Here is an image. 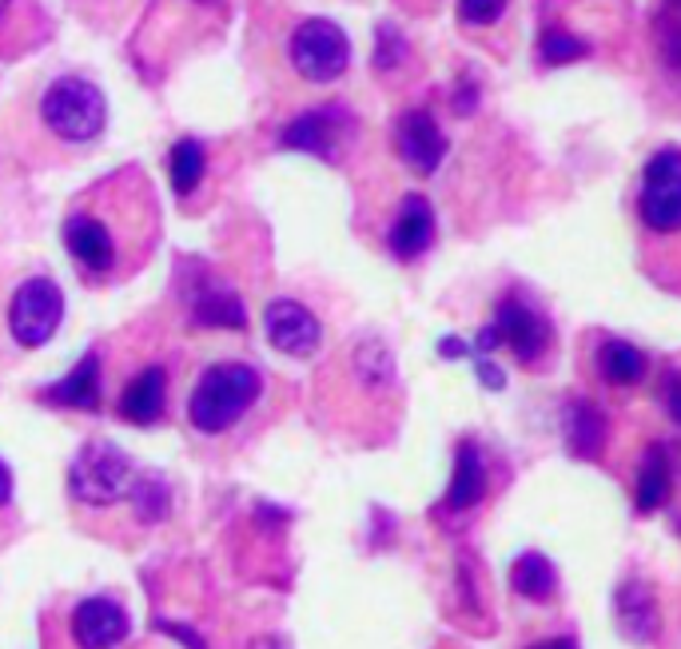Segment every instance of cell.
I'll list each match as a JSON object with an SVG mask.
<instances>
[{
    "label": "cell",
    "instance_id": "7c38bea8",
    "mask_svg": "<svg viewBox=\"0 0 681 649\" xmlns=\"http://www.w3.org/2000/svg\"><path fill=\"white\" fill-rule=\"evenodd\" d=\"M339 128H343V117L336 108H319V112H303L279 132V148L291 151H307V156H324V160H336L339 151Z\"/></svg>",
    "mask_w": 681,
    "mask_h": 649
},
{
    "label": "cell",
    "instance_id": "7402d4cb",
    "mask_svg": "<svg viewBox=\"0 0 681 649\" xmlns=\"http://www.w3.org/2000/svg\"><path fill=\"white\" fill-rule=\"evenodd\" d=\"M204 172H208V148L199 139H180L172 148V160H168V175H172L175 196H187L204 184Z\"/></svg>",
    "mask_w": 681,
    "mask_h": 649
},
{
    "label": "cell",
    "instance_id": "ac0fdd59",
    "mask_svg": "<svg viewBox=\"0 0 681 649\" xmlns=\"http://www.w3.org/2000/svg\"><path fill=\"white\" fill-rule=\"evenodd\" d=\"M192 323L199 327H228V331H243L247 327V311L235 291L228 287H204L192 303Z\"/></svg>",
    "mask_w": 681,
    "mask_h": 649
},
{
    "label": "cell",
    "instance_id": "52a82bcc",
    "mask_svg": "<svg viewBox=\"0 0 681 649\" xmlns=\"http://www.w3.org/2000/svg\"><path fill=\"white\" fill-rule=\"evenodd\" d=\"M642 220L654 232H678L681 228V151H658L642 175Z\"/></svg>",
    "mask_w": 681,
    "mask_h": 649
},
{
    "label": "cell",
    "instance_id": "ba28073f",
    "mask_svg": "<svg viewBox=\"0 0 681 649\" xmlns=\"http://www.w3.org/2000/svg\"><path fill=\"white\" fill-rule=\"evenodd\" d=\"M264 331H267V343L276 351H283V355H291V359H312L315 351H319V343H324L319 319L295 299L267 303Z\"/></svg>",
    "mask_w": 681,
    "mask_h": 649
},
{
    "label": "cell",
    "instance_id": "9c48e42d",
    "mask_svg": "<svg viewBox=\"0 0 681 649\" xmlns=\"http://www.w3.org/2000/svg\"><path fill=\"white\" fill-rule=\"evenodd\" d=\"M127 629H132L127 610L115 598H105V593L84 598L69 617V634L76 649H115L127 638Z\"/></svg>",
    "mask_w": 681,
    "mask_h": 649
},
{
    "label": "cell",
    "instance_id": "836d02e7",
    "mask_svg": "<svg viewBox=\"0 0 681 649\" xmlns=\"http://www.w3.org/2000/svg\"><path fill=\"white\" fill-rule=\"evenodd\" d=\"M498 343H502V335H498V327H486L483 335H478V351H495Z\"/></svg>",
    "mask_w": 681,
    "mask_h": 649
},
{
    "label": "cell",
    "instance_id": "d4e9b609",
    "mask_svg": "<svg viewBox=\"0 0 681 649\" xmlns=\"http://www.w3.org/2000/svg\"><path fill=\"white\" fill-rule=\"evenodd\" d=\"M355 367L370 387H387L394 379L391 351L382 347V343H363V347L355 351Z\"/></svg>",
    "mask_w": 681,
    "mask_h": 649
},
{
    "label": "cell",
    "instance_id": "484cf974",
    "mask_svg": "<svg viewBox=\"0 0 681 649\" xmlns=\"http://www.w3.org/2000/svg\"><path fill=\"white\" fill-rule=\"evenodd\" d=\"M538 52H543L546 64H570V60H582L589 52L586 40H577V36L570 33H546L543 36V45H538Z\"/></svg>",
    "mask_w": 681,
    "mask_h": 649
},
{
    "label": "cell",
    "instance_id": "f546056e",
    "mask_svg": "<svg viewBox=\"0 0 681 649\" xmlns=\"http://www.w3.org/2000/svg\"><path fill=\"white\" fill-rule=\"evenodd\" d=\"M478 379H483V387H490V391H502V387H507V375L498 371L495 363H478Z\"/></svg>",
    "mask_w": 681,
    "mask_h": 649
},
{
    "label": "cell",
    "instance_id": "4316f807",
    "mask_svg": "<svg viewBox=\"0 0 681 649\" xmlns=\"http://www.w3.org/2000/svg\"><path fill=\"white\" fill-rule=\"evenodd\" d=\"M406 57V40L391 24H379V45H375V69H394Z\"/></svg>",
    "mask_w": 681,
    "mask_h": 649
},
{
    "label": "cell",
    "instance_id": "30bf717a",
    "mask_svg": "<svg viewBox=\"0 0 681 649\" xmlns=\"http://www.w3.org/2000/svg\"><path fill=\"white\" fill-rule=\"evenodd\" d=\"M394 148H399V156H403V163L411 172L430 175V172H439L442 156H447V136H442V128L435 124L430 112L415 108V112H406V117L399 120Z\"/></svg>",
    "mask_w": 681,
    "mask_h": 649
},
{
    "label": "cell",
    "instance_id": "f1b7e54d",
    "mask_svg": "<svg viewBox=\"0 0 681 649\" xmlns=\"http://www.w3.org/2000/svg\"><path fill=\"white\" fill-rule=\"evenodd\" d=\"M156 629H168V634H175V638L184 641L187 649H208L204 646V638H199L196 629H184V626H175V622H156Z\"/></svg>",
    "mask_w": 681,
    "mask_h": 649
},
{
    "label": "cell",
    "instance_id": "d6986e66",
    "mask_svg": "<svg viewBox=\"0 0 681 649\" xmlns=\"http://www.w3.org/2000/svg\"><path fill=\"white\" fill-rule=\"evenodd\" d=\"M510 586L522 593V598H531V602H550V593L558 586V574L550 566V558L543 554H522L514 566H510Z\"/></svg>",
    "mask_w": 681,
    "mask_h": 649
},
{
    "label": "cell",
    "instance_id": "4dcf8cb0",
    "mask_svg": "<svg viewBox=\"0 0 681 649\" xmlns=\"http://www.w3.org/2000/svg\"><path fill=\"white\" fill-rule=\"evenodd\" d=\"M666 406H670L673 423H681V375H673L670 391H666Z\"/></svg>",
    "mask_w": 681,
    "mask_h": 649
},
{
    "label": "cell",
    "instance_id": "603a6c76",
    "mask_svg": "<svg viewBox=\"0 0 681 649\" xmlns=\"http://www.w3.org/2000/svg\"><path fill=\"white\" fill-rule=\"evenodd\" d=\"M666 499H670V463H666V451L654 446L637 470V511H658Z\"/></svg>",
    "mask_w": 681,
    "mask_h": 649
},
{
    "label": "cell",
    "instance_id": "5bb4252c",
    "mask_svg": "<svg viewBox=\"0 0 681 649\" xmlns=\"http://www.w3.org/2000/svg\"><path fill=\"white\" fill-rule=\"evenodd\" d=\"M163 406H168V371L163 367H144L120 394V415L136 427H151L163 415Z\"/></svg>",
    "mask_w": 681,
    "mask_h": 649
},
{
    "label": "cell",
    "instance_id": "8fae6325",
    "mask_svg": "<svg viewBox=\"0 0 681 649\" xmlns=\"http://www.w3.org/2000/svg\"><path fill=\"white\" fill-rule=\"evenodd\" d=\"M495 327H498V335H502V343H510L522 363L543 359V351L550 347V327H546V319L519 299L498 303Z\"/></svg>",
    "mask_w": 681,
    "mask_h": 649
},
{
    "label": "cell",
    "instance_id": "6da1fadb",
    "mask_svg": "<svg viewBox=\"0 0 681 649\" xmlns=\"http://www.w3.org/2000/svg\"><path fill=\"white\" fill-rule=\"evenodd\" d=\"M264 391V375L252 363H211L187 394V423L199 434H223L240 423Z\"/></svg>",
    "mask_w": 681,
    "mask_h": 649
},
{
    "label": "cell",
    "instance_id": "8992f818",
    "mask_svg": "<svg viewBox=\"0 0 681 649\" xmlns=\"http://www.w3.org/2000/svg\"><path fill=\"white\" fill-rule=\"evenodd\" d=\"M60 240L72 252V259L88 271V275H112L115 264H120V240L108 228L105 211L93 208H76L69 211V220L60 228Z\"/></svg>",
    "mask_w": 681,
    "mask_h": 649
},
{
    "label": "cell",
    "instance_id": "e575fe53",
    "mask_svg": "<svg viewBox=\"0 0 681 649\" xmlns=\"http://www.w3.org/2000/svg\"><path fill=\"white\" fill-rule=\"evenodd\" d=\"M252 649H291V646L283 638H276V634H267V638H255Z\"/></svg>",
    "mask_w": 681,
    "mask_h": 649
},
{
    "label": "cell",
    "instance_id": "7a4b0ae2",
    "mask_svg": "<svg viewBox=\"0 0 681 649\" xmlns=\"http://www.w3.org/2000/svg\"><path fill=\"white\" fill-rule=\"evenodd\" d=\"M40 124L64 144H93L108 124V100L84 76H57L40 96Z\"/></svg>",
    "mask_w": 681,
    "mask_h": 649
},
{
    "label": "cell",
    "instance_id": "d590c367",
    "mask_svg": "<svg viewBox=\"0 0 681 649\" xmlns=\"http://www.w3.org/2000/svg\"><path fill=\"white\" fill-rule=\"evenodd\" d=\"M538 649H574V646H570V641H543Z\"/></svg>",
    "mask_w": 681,
    "mask_h": 649
},
{
    "label": "cell",
    "instance_id": "ffe728a7",
    "mask_svg": "<svg viewBox=\"0 0 681 649\" xmlns=\"http://www.w3.org/2000/svg\"><path fill=\"white\" fill-rule=\"evenodd\" d=\"M598 367L601 379L613 387H634L642 375H646V355L634 347V343H622V339H610L606 347L598 351Z\"/></svg>",
    "mask_w": 681,
    "mask_h": 649
},
{
    "label": "cell",
    "instance_id": "cb8c5ba5",
    "mask_svg": "<svg viewBox=\"0 0 681 649\" xmlns=\"http://www.w3.org/2000/svg\"><path fill=\"white\" fill-rule=\"evenodd\" d=\"M127 499H132V506H136V518L148 522V526L151 522L168 518V487H163L156 475H144L139 482H132Z\"/></svg>",
    "mask_w": 681,
    "mask_h": 649
},
{
    "label": "cell",
    "instance_id": "277c9868",
    "mask_svg": "<svg viewBox=\"0 0 681 649\" xmlns=\"http://www.w3.org/2000/svg\"><path fill=\"white\" fill-rule=\"evenodd\" d=\"M291 69L300 72L303 81L312 84H331L339 81L351 64V40L339 28L336 21H324V16H312L303 21L295 33H291L288 45Z\"/></svg>",
    "mask_w": 681,
    "mask_h": 649
},
{
    "label": "cell",
    "instance_id": "d6a6232c",
    "mask_svg": "<svg viewBox=\"0 0 681 649\" xmlns=\"http://www.w3.org/2000/svg\"><path fill=\"white\" fill-rule=\"evenodd\" d=\"M12 502V470L4 466V458H0V511Z\"/></svg>",
    "mask_w": 681,
    "mask_h": 649
},
{
    "label": "cell",
    "instance_id": "4fadbf2b",
    "mask_svg": "<svg viewBox=\"0 0 681 649\" xmlns=\"http://www.w3.org/2000/svg\"><path fill=\"white\" fill-rule=\"evenodd\" d=\"M394 259H418L435 244V208H430L423 196H406L399 204V216L391 223V235H387Z\"/></svg>",
    "mask_w": 681,
    "mask_h": 649
},
{
    "label": "cell",
    "instance_id": "9a60e30c",
    "mask_svg": "<svg viewBox=\"0 0 681 649\" xmlns=\"http://www.w3.org/2000/svg\"><path fill=\"white\" fill-rule=\"evenodd\" d=\"M48 403L76 406V411H100V355H84L60 383L45 391Z\"/></svg>",
    "mask_w": 681,
    "mask_h": 649
},
{
    "label": "cell",
    "instance_id": "1f68e13d",
    "mask_svg": "<svg viewBox=\"0 0 681 649\" xmlns=\"http://www.w3.org/2000/svg\"><path fill=\"white\" fill-rule=\"evenodd\" d=\"M466 351H471V347H466L462 339H442V343H439V355H442V359H462Z\"/></svg>",
    "mask_w": 681,
    "mask_h": 649
},
{
    "label": "cell",
    "instance_id": "5b68a950",
    "mask_svg": "<svg viewBox=\"0 0 681 649\" xmlns=\"http://www.w3.org/2000/svg\"><path fill=\"white\" fill-rule=\"evenodd\" d=\"M64 323V291L48 275L24 279L9 299V331L21 347H45Z\"/></svg>",
    "mask_w": 681,
    "mask_h": 649
},
{
    "label": "cell",
    "instance_id": "2e32d148",
    "mask_svg": "<svg viewBox=\"0 0 681 649\" xmlns=\"http://www.w3.org/2000/svg\"><path fill=\"white\" fill-rule=\"evenodd\" d=\"M613 605H618V629L630 641H649L658 634V602L642 581H625Z\"/></svg>",
    "mask_w": 681,
    "mask_h": 649
},
{
    "label": "cell",
    "instance_id": "3957f363",
    "mask_svg": "<svg viewBox=\"0 0 681 649\" xmlns=\"http://www.w3.org/2000/svg\"><path fill=\"white\" fill-rule=\"evenodd\" d=\"M132 478H136V466L115 442H84L69 466L72 499L84 506H112V502L127 499Z\"/></svg>",
    "mask_w": 681,
    "mask_h": 649
},
{
    "label": "cell",
    "instance_id": "83f0119b",
    "mask_svg": "<svg viewBox=\"0 0 681 649\" xmlns=\"http://www.w3.org/2000/svg\"><path fill=\"white\" fill-rule=\"evenodd\" d=\"M510 0H459V21L466 24H495L507 12Z\"/></svg>",
    "mask_w": 681,
    "mask_h": 649
},
{
    "label": "cell",
    "instance_id": "e0dca14e",
    "mask_svg": "<svg viewBox=\"0 0 681 649\" xmlns=\"http://www.w3.org/2000/svg\"><path fill=\"white\" fill-rule=\"evenodd\" d=\"M486 494V466H483V454L474 442H462L459 446V458H454V478H451V490H447V506L451 511H471L474 502Z\"/></svg>",
    "mask_w": 681,
    "mask_h": 649
},
{
    "label": "cell",
    "instance_id": "44dd1931",
    "mask_svg": "<svg viewBox=\"0 0 681 649\" xmlns=\"http://www.w3.org/2000/svg\"><path fill=\"white\" fill-rule=\"evenodd\" d=\"M567 439H570V451H574L577 458H598L601 442H606V418H601L598 406L574 403L570 423H567Z\"/></svg>",
    "mask_w": 681,
    "mask_h": 649
}]
</instances>
